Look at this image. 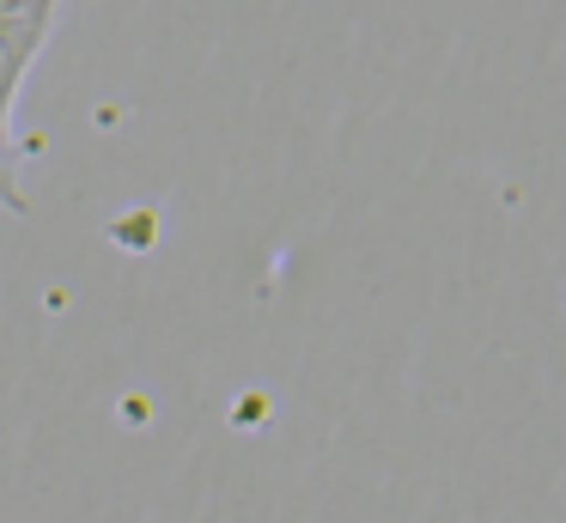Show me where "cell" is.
Listing matches in <instances>:
<instances>
[{
    "instance_id": "1",
    "label": "cell",
    "mask_w": 566,
    "mask_h": 523,
    "mask_svg": "<svg viewBox=\"0 0 566 523\" xmlns=\"http://www.w3.org/2000/svg\"><path fill=\"white\" fill-rule=\"evenodd\" d=\"M55 7H62V0H25L19 12L0 19V116H13L19 85H25L31 61L43 55V43H50V31H55Z\"/></svg>"
},
{
    "instance_id": "2",
    "label": "cell",
    "mask_w": 566,
    "mask_h": 523,
    "mask_svg": "<svg viewBox=\"0 0 566 523\" xmlns=\"http://www.w3.org/2000/svg\"><path fill=\"white\" fill-rule=\"evenodd\" d=\"M13 165H19V153H13V134H7V116H0V207L25 213V195H19V182H13Z\"/></svg>"
}]
</instances>
